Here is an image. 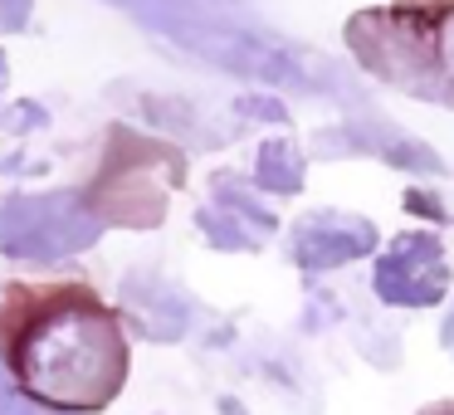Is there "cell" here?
<instances>
[{"instance_id": "6", "label": "cell", "mask_w": 454, "mask_h": 415, "mask_svg": "<svg viewBox=\"0 0 454 415\" xmlns=\"http://www.w3.org/2000/svg\"><path fill=\"white\" fill-rule=\"evenodd\" d=\"M372 288L391 308H434L450 288V259H444L440 235H430V230L395 235L386 254L376 259Z\"/></svg>"}, {"instance_id": "15", "label": "cell", "mask_w": 454, "mask_h": 415, "mask_svg": "<svg viewBox=\"0 0 454 415\" xmlns=\"http://www.w3.org/2000/svg\"><path fill=\"white\" fill-rule=\"evenodd\" d=\"M0 415H35V411H30V401H25V395L15 391V386L5 381V376H0Z\"/></svg>"}, {"instance_id": "18", "label": "cell", "mask_w": 454, "mask_h": 415, "mask_svg": "<svg viewBox=\"0 0 454 415\" xmlns=\"http://www.w3.org/2000/svg\"><path fill=\"white\" fill-rule=\"evenodd\" d=\"M5 74H11V69H5V54H0V83H5Z\"/></svg>"}, {"instance_id": "13", "label": "cell", "mask_w": 454, "mask_h": 415, "mask_svg": "<svg viewBox=\"0 0 454 415\" xmlns=\"http://www.w3.org/2000/svg\"><path fill=\"white\" fill-rule=\"evenodd\" d=\"M30 25V0H0V35H20Z\"/></svg>"}, {"instance_id": "16", "label": "cell", "mask_w": 454, "mask_h": 415, "mask_svg": "<svg viewBox=\"0 0 454 415\" xmlns=\"http://www.w3.org/2000/svg\"><path fill=\"white\" fill-rule=\"evenodd\" d=\"M440 342H444V347H450V352H454V313H450V317H444V323H440Z\"/></svg>"}, {"instance_id": "11", "label": "cell", "mask_w": 454, "mask_h": 415, "mask_svg": "<svg viewBox=\"0 0 454 415\" xmlns=\"http://www.w3.org/2000/svg\"><path fill=\"white\" fill-rule=\"evenodd\" d=\"M50 132V113L40 103H11V108H0V171H11V176H25V171H44L50 157H35L30 152V137Z\"/></svg>"}, {"instance_id": "17", "label": "cell", "mask_w": 454, "mask_h": 415, "mask_svg": "<svg viewBox=\"0 0 454 415\" xmlns=\"http://www.w3.org/2000/svg\"><path fill=\"white\" fill-rule=\"evenodd\" d=\"M425 415H454V405H444V411H425Z\"/></svg>"}, {"instance_id": "1", "label": "cell", "mask_w": 454, "mask_h": 415, "mask_svg": "<svg viewBox=\"0 0 454 415\" xmlns=\"http://www.w3.org/2000/svg\"><path fill=\"white\" fill-rule=\"evenodd\" d=\"M108 5H118L152 35H161L176 50L196 54L225 74L269 83V89L356 98V83L327 54H313L284 35L264 30L245 11V0H108Z\"/></svg>"}, {"instance_id": "7", "label": "cell", "mask_w": 454, "mask_h": 415, "mask_svg": "<svg viewBox=\"0 0 454 415\" xmlns=\"http://www.w3.org/2000/svg\"><path fill=\"white\" fill-rule=\"evenodd\" d=\"M313 152L317 157H381L386 167H401V171H420V176H444V161L434 147L415 142L411 132L391 128L386 118H347L337 128L317 132L313 137Z\"/></svg>"}, {"instance_id": "14", "label": "cell", "mask_w": 454, "mask_h": 415, "mask_svg": "<svg viewBox=\"0 0 454 415\" xmlns=\"http://www.w3.org/2000/svg\"><path fill=\"white\" fill-rule=\"evenodd\" d=\"M235 113H254V122H284V108L274 98H239Z\"/></svg>"}, {"instance_id": "5", "label": "cell", "mask_w": 454, "mask_h": 415, "mask_svg": "<svg viewBox=\"0 0 454 415\" xmlns=\"http://www.w3.org/2000/svg\"><path fill=\"white\" fill-rule=\"evenodd\" d=\"M103 220L83 200V191H44V196H5L0 200V254L54 264L79 249L98 245Z\"/></svg>"}, {"instance_id": "2", "label": "cell", "mask_w": 454, "mask_h": 415, "mask_svg": "<svg viewBox=\"0 0 454 415\" xmlns=\"http://www.w3.org/2000/svg\"><path fill=\"white\" fill-rule=\"evenodd\" d=\"M11 366L44 405L103 411L128 381V342L89 288H64L25 317L11 342Z\"/></svg>"}, {"instance_id": "10", "label": "cell", "mask_w": 454, "mask_h": 415, "mask_svg": "<svg viewBox=\"0 0 454 415\" xmlns=\"http://www.w3.org/2000/svg\"><path fill=\"white\" fill-rule=\"evenodd\" d=\"M118 298H122L128 323L137 327L147 342H181V337L191 333V323H196V303H191L171 278L147 274V269L122 278Z\"/></svg>"}, {"instance_id": "9", "label": "cell", "mask_w": 454, "mask_h": 415, "mask_svg": "<svg viewBox=\"0 0 454 415\" xmlns=\"http://www.w3.org/2000/svg\"><path fill=\"white\" fill-rule=\"evenodd\" d=\"M196 230L206 235V245L215 249H264L274 239L278 220L249 196V186L235 171H215L210 176V200L196 210Z\"/></svg>"}, {"instance_id": "4", "label": "cell", "mask_w": 454, "mask_h": 415, "mask_svg": "<svg viewBox=\"0 0 454 415\" xmlns=\"http://www.w3.org/2000/svg\"><path fill=\"white\" fill-rule=\"evenodd\" d=\"M186 181V157L167 142H147L128 128H113L108 137V161H103L98 181L83 191L93 215L103 225H132L152 230L167 215V191Z\"/></svg>"}, {"instance_id": "12", "label": "cell", "mask_w": 454, "mask_h": 415, "mask_svg": "<svg viewBox=\"0 0 454 415\" xmlns=\"http://www.w3.org/2000/svg\"><path fill=\"white\" fill-rule=\"evenodd\" d=\"M303 176H308V157L298 152V142L274 137V142H264V147H259L254 181L264 191H274V196H298V191H303Z\"/></svg>"}, {"instance_id": "8", "label": "cell", "mask_w": 454, "mask_h": 415, "mask_svg": "<svg viewBox=\"0 0 454 415\" xmlns=\"http://www.w3.org/2000/svg\"><path fill=\"white\" fill-rule=\"evenodd\" d=\"M376 249V225L352 210H308L288 230V254L303 274H333Z\"/></svg>"}, {"instance_id": "3", "label": "cell", "mask_w": 454, "mask_h": 415, "mask_svg": "<svg viewBox=\"0 0 454 415\" xmlns=\"http://www.w3.org/2000/svg\"><path fill=\"white\" fill-rule=\"evenodd\" d=\"M342 40L372 79L420 103H454V0H391L356 11Z\"/></svg>"}]
</instances>
